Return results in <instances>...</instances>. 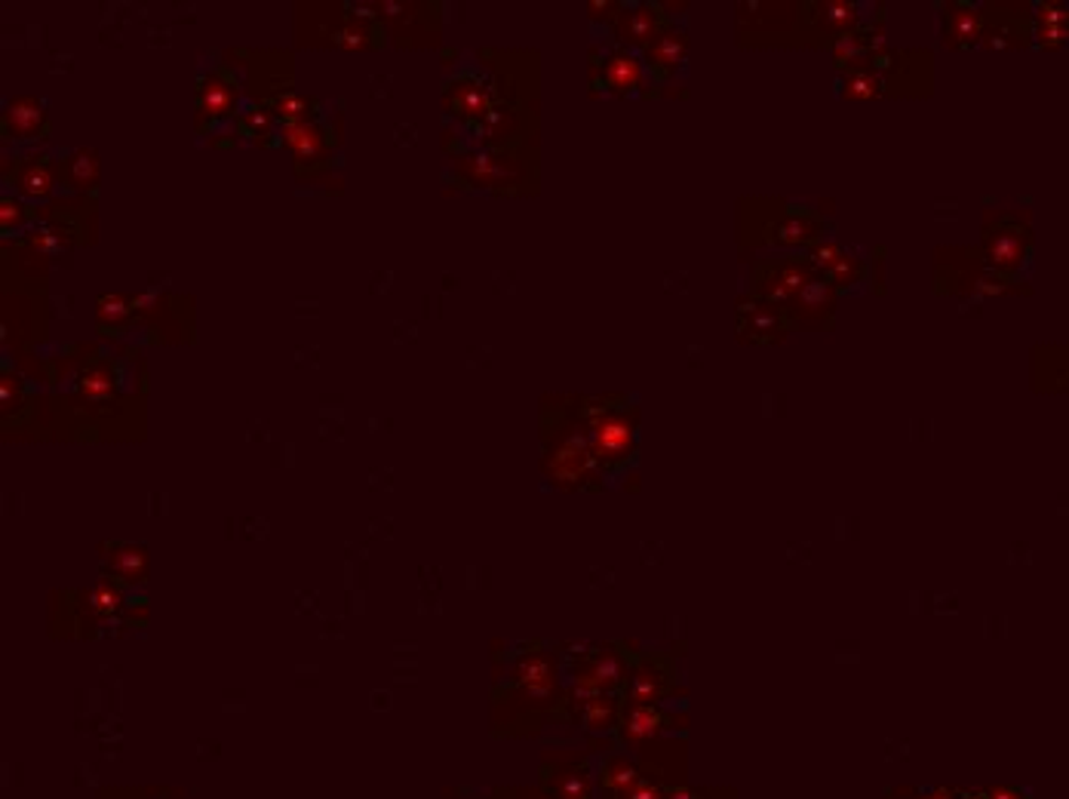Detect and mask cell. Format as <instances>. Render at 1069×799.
Instances as JSON below:
<instances>
[{"label":"cell","mask_w":1069,"mask_h":799,"mask_svg":"<svg viewBox=\"0 0 1069 799\" xmlns=\"http://www.w3.org/2000/svg\"><path fill=\"white\" fill-rule=\"evenodd\" d=\"M814 274L818 271L811 268L809 259H799V256H790V259L780 261H765V265H759L753 292H756V299H765L772 305H790L796 295L809 286V280Z\"/></svg>","instance_id":"obj_1"},{"label":"cell","mask_w":1069,"mask_h":799,"mask_svg":"<svg viewBox=\"0 0 1069 799\" xmlns=\"http://www.w3.org/2000/svg\"><path fill=\"white\" fill-rule=\"evenodd\" d=\"M590 440H594L596 459H624L630 446H633V421L615 406H599L594 418H590Z\"/></svg>","instance_id":"obj_2"},{"label":"cell","mask_w":1069,"mask_h":799,"mask_svg":"<svg viewBox=\"0 0 1069 799\" xmlns=\"http://www.w3.org/2000/svg\"><path fill=\"white\" fill-rule=\"evenodd\" d=\"M738 320H741V338L744 341H759V345H772L790 333V317L780 311L778 305L765 302V299H750L741 302L738 307Z\"/></svg>","instance_id":"obj_3"},{"label":"cell","mask_w":1069,"mask_h":799,"mask_svg":"<svg viewBox=\"0 0 1069 799\" xmlns=\"http://www.w3.org/2000/svg\"><path fill=\"white\" fill-rule=\"evenodd\" d=\"M833 307H836V286L826 280L824 274H814L809 280V286L796 295L790 307H787V317L790 323L794 320H806V323H826L833 317Z\"/></svg>","instance_id":"obj_4"},{"label":"cell","mask_w":1069,"mask_h":799,"mask_svg":"<svg viewBox=\"0 0 1069 799\" xmlns=\"http://www.w3.org/2000/svg\"><path fill=\"white\" fill-rule=\"evenodd\" d=\"M821 230H824V225L814 215L787 213L780 222L768 225L765 240L775 246H811L821 240Z\"/></svg>","instance_id":"obj_5"},{"label":"cell","mask_w":1069,"mask_h":799,"mask_svg":"<svg viewBox=\"0 0 1069 799\" xmlns=\"http://www.w3.org/2000/svg\"><path fill=\"white\" fill-rule=\"evenodd\" d=\"M686 53H688V37L686 31L679 29L661 31L655 41L645 46L649 65L655 68L657 75H671V71H676V68L686 61Z\"/></svg>","instance_id":"obj_6"},{"label":"cell","mask_w":1069,"mask_h":799,"mask_svg":"<svg viewBox=\"0 0 1069 799\" xmlns=\"http://www.w3.org/2000/svg\"><path fill=\"white\" fill-rule=\"evenodd\" d=\"M603 83L611 92H633L642 83V65L637 56H630L624 49L611 53L609 59L603 61Z\"/></svg>","instance_id":"obj_7"},{"label":"cell","mask_w":1069,"mask_h":799,"mask_svg":"<svg viewBox=\"0 0 1069 799\" xmlns=\"http://www.w3.org/2000/svg\"><path fill=\"white\" fill-rule=\"evenodd\" d=\"M947 46H968L978 44L980 37V13L968 3H953L947 7Z\"/></svg>","instance_id":"obj_8"},{"label":"cell","mask_w":1069,"mask_h":799,"mask_svg":"<svg viewBox=\"0 0 1069 799\" xmlns=\"http://www.w3.org/2000/svg\"><path fill=\"white\" fill-rule=\"evenodd\" d=\"M661 25V10L657 7H637L630 13L621 15V37L630 44H652Z\"/></svg>","instance_id":"obj_9"},{"label":"cell","mask_w":1069,"mask_h":799,"mask_svg":"<svg viewBox=\"0 0 1069 799\" xmlns=\"http://www.w3.org/2000/svg\"><path fill=\"white\" fill-rule=\"evenodd\" d=\"M283 142H286L299 157H311V154L320 148V136H317V130L307 126V123H290V126L283 130Z\"/></svg>","instance_id":"obj_10"},{"label":"cell","mask_w":1069,"mask_h":799,"mask_svg":"<svg viewBox=\"0 0 1069 799\" xmlns=\"http://www.w3.org/2000/svg\"><path fill=\"white\" fill-rule=\"evenodd\" d=\"M821 10H824L826 25H830V29H836V31L855 29L857 19H860V15H857L855 3H845V0H833V3H824ZM845 34H848V31H845Z\"/></svg>","instance_id":"obj_11"},{"label":"cell","mask_w":1069,"mask_h":799,"mask_svg":"<svg viewBox=\"0 0 1069 799\" xmlns=\"http://www.w3.org/2000/svg\"><path fill=\"white\" fill-rule=\"evenodd\" d=\"M845 95L848 99H873L876 92H882V77L867 75V71H855L845 80Z\"/></svg>","instance_id":"obj_12"},{"label":"cell","mask_w":1069,"mask_h":799,"mask_svg":"<svg viewBox=\"0 0 1069 799\" xmlns=\"http://www.w3.org/2000/svg\"><path fill=\"white\" fill-rule=\"evenodd\" d=\"M833 49H836V65H840V68H845V65H852L855 59H860L864 37H860V34H855V31H848V34H840Z\"/></svg>","instance_id":"obj_13"},{"label":"cell","mask_w":1069,"mask_h":799,"mask_svg":"<svg viewBox=\"0 0 1069 799\" xmlns=\"http://www.w3.org/2000/svg\"><path fill=\"white\" fill-rule=\"evenodd\" d=\"M22 108H25V102L15 99L13 105H10V121H13V130L19 133V136H29V126H25V123H31V130L37 126V121H41V105L31 102L29 111H22Z\"/></svg>","instance_id":"obj_14"},{"label":"cell","mask_w":1069,"mask_h":799,"mask_svg":"<svg viewBox=\"0 0 1069 799\" xmlns=\"http://www.w3.org/2000/svg\"><path fill=\"white\" fill-rule=\"evenodd\" d=\"M1021 252H1024L1021 237H999L993 244V261L1002 268H1011L1014 261H1021Z\"/></svg>","instance_id":"obj_15"},{"label":"cell","mask_w":1069,"mask_h":799,"mask_svg":"<svg viewBox=\"0 0 1069 799\" xmlns=\"http://www.w3.org/2000/svg\"><path fill=\"white\" fill-rule=\"evenodd\" d=\"M277 111H280L283 117H290L292 123H302L307 114V102L302 99V95H283V99L277 102Z\"/></svg>","instance_id":"obj_16"}]
</instances>
